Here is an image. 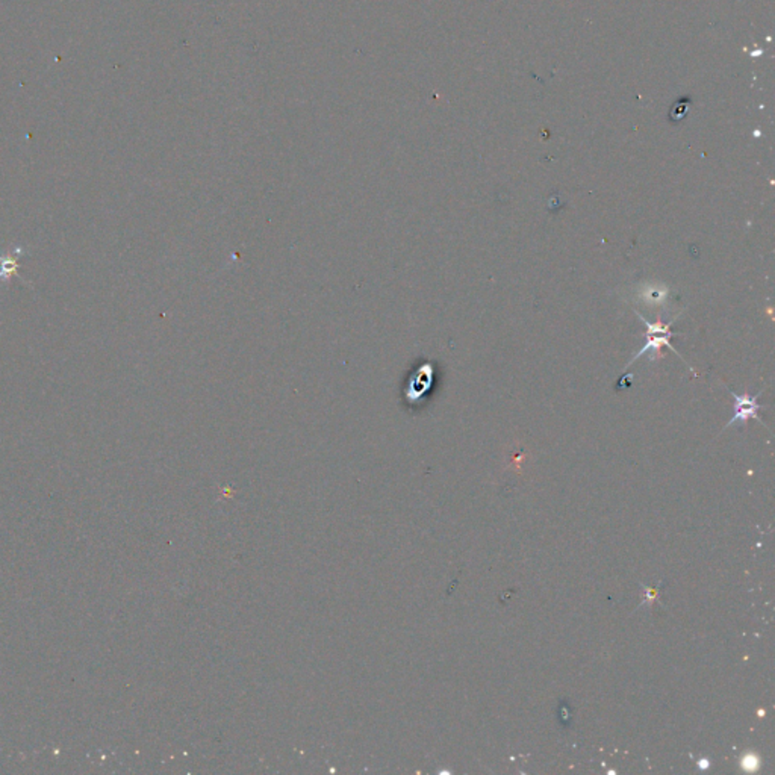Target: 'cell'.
I'll use <instances>...</instances> for the list:
<instances>
[{
    "label": "cell",
    "instance_id": "6da1fadb",
    "mask_svg": "<svg viewBox=\"0 0 775 775\" xmlns=\"http://www.w3.org/2000/svg\"><path fill=\"white\" fill-rule=\"evenodd\" d=\"M635 313L637 315V317H639V320L646 326V343H645V345L641 348V350L635 354L633 359L628 362V365L639 359V357H641L642 354H645L646 352H650V350L653 352V357H651V359H654V356H655V354L660 356V348H662V347H668V348H671V350L674 352V353L680 357V359L685 362V359H683V357H681V354L678 353V350H676V348L672 347L671 343H669L671 336L674 335V334H672V332H671V326L674 325V321L677 320V317H676L674 320L668 321V323H662L660 320L651 323V321L646 320L642 313L637 312L636 309H635ZM628 365H627V367H628Z\"/></svg>",
    "mask_w": 775,
    "mask_h": 775
},
{
    "label": "cell",
    "instance_id": "7a4b0ae2",
    "mask_svg": "<svg viewBox=\"0 0 775 775\" xmlns=\"http://www.w3.org/2000/svg\"><path fill=\"white\" fill-rule=\"evenodd\" d=\"M728 391H730V394L733 395V398H735V406H733V407H735V415H733V418H731V420L727 423L726 429L730 427V425L736 424V423L742 424V425H747V423H748L749 420H751V418L756 420V421L762 423V424H765L763 420L759 418V409H760V405L757 403V400H759V397L762 395V391H760L759 394H756V395L737 394V393H735V391H731L730 388H728Z\"/></svg>",
    "mask_w": 775,
    "mask_h": 775
},
{
    "label": "cell",
    "instance_id": "3957f363",
    "mask_svg": "<svg viewBox=\"0 0 775 775\" xmlns=\"http://www.w3.org/2000/svg\"><path fill=\"white\" fill-rule=\"evenodd\" d=\"M28 252L22 245H14L8 252L0 254V284H6L11 277H19L24 282V279L19 275V261Z\"/></svg>",
    "mask_w": 775,
    "mask_h": 775
},
{
    "label": "cell",
    "instance_id": "277c9868",
    "mask_svg": "<svg viewBox=\"0 0 775 775\" xmlns=\"http://www.w3.org/2000/svg\"><path fill=\"white\" fill-rule=\"evenodd\" d=\"M668 293L669 291L667 286L651 284L645 285L641 289L639 297H642L641 302H644L646 306H662L668 299Z\"/></svg>",
    "mask_w": 775,
    "mask_h": 775
},
{
    "label": "cell",
    "instance_id": "5b68a950",
    "mask_svg": "<svg viewBox=\"0 0 775 775\" xmlns=\"http://www.w3.org/2000/svg\"><path fill=\"white\" fill-rule=\"evenodd\" d=\"M740 765H742V768H744L747 772H754V771H757V769L760 768V760L757 759V757H756L754 754H747V756L744 757V759H742V763H740Z\"/></svg>",
    "mask_w": 775,
    "mask_h": 775
},
{
    "label": "cell",
    "instance_id": "8992f818",
    "mask_svg": "<svg viewBox=\"0 0 775 775\" xmlns=\"http://www.w3.org/2000/svg\"><path fill=\"white\" fill-rule=\"evenodd\" d=\"M700 766H701V768H708L709 762H708V760H701V762H700Z\"/></svg>",
    "mask_w": 775,
    "mask_h": 775
}]
</instances>
